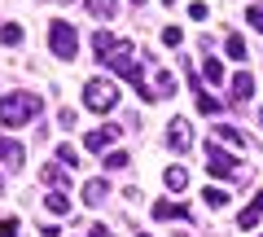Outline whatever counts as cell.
Here are the masks:
<instances>
[{"label": "cell", "mask_w": 263, "mask_h": 237, "mask_svg": "<svg viewBox=\"0 0 263 237\" xmlns=\"http://www.w3.org/2000/svg\"><path fill=\"white\" fill-rule=\"evenodd\" d=\"M62 5H70V0H62Z\"/></svg>", "instance_id": "34"}, {"label": "cell", "mask_w": 263, "mask_h": 237, "mask_svg": "<svg viewBox=\"0 0 263 237\" xmlns=\"http://www.w3.org/2000/svg\"><path fill=\"white\" fill-rule=\"evenodd\" d=\"M114 101H119V88H114L110 79H88L84 84V105L92 114H110Z\"/></svg>", "instance_id": "3"}, {"label": "cell", "mask_w": 263, "mask_h": 237, "mask_svg": "<svg viewBox=\"0 0 263 237\" xmlns=\"http://www.w3.org/2000/svg\"><path fill=\"white\" fill-rule=\"evenodd\" d=\"M167 145H171V150H189V145H193L189 119H171V123H167Z\"/></svg>", "instance_id": "6"}, {"label": "cell", "mask_w": 263, "mask_h": 237, "mask_svg": "<svg viewBox=\"0 0 263 237\" xmlns=\"http://www.w3.org/2000/svg\"><path fill=\"white\" fill-rule=\"evenodd\" d=\"M259 123H263V110H259Z\"/></svg>", "instance_id": "32"}, {"label": "cell", "mask_w": 263, "mask_h": 237, "mask_svg": "<svg viewBox=\"0 0 263 237\" xmlns=\"http://www.w3.org/2000/svg\"><path fill=\"white\" fill-rule=\"evenodd\" d=\"M162 5H176V0H162Z\"/></svg>", "instance_id": "30"}, {"label": "cell", "mask_w": 263, "mask_h": 237, "mask_svg": "<svg viewBox=\"0 0 263 237\" xmlns=\"http://www.w3.org/2000/svg\"><path fill=\"white\" fill-rule=\"evenodd\" d=\"M254 202H259V207H263V189H259V193H254Z\"/></svg>", "instance_id": "29"}, {"label": "cell", "mask_w": 263, "mask_h": 237, "mask_svg": "<svg viewBox=\"0 0 263 237\" xmlns=\"http://www.w3.org/2000/svg\"><path fill=\"white\" fill-rule=\"evenodd\" d=\"M110 193V185L101 180V176H92V180H84V202L88 207H101V198Z\"/></svg>", "instance_id": "9"}, {"label": "cell", "mask_w": 263, "mask_h": 237, "mask_svg": "<svg viewBox=\"0 0 263 237\" xmlns=\"http://www.w3.org/2000/svg\"><path fill=\"white\" fill-rule=\"evenodd\" d=\"M0 189H5V180H0Z\"/></svg>", "instance_id": "33"}, {"label": "cell", "mask_w": 263, "mask_h": 237, "mask_svg": "<svg viewBox=\"0 0 263 237\" xmlns=\"http://www.w3.org/2000/svg\"><path fill=\"white\" fill-rule=\"evenodd\" d=\"M206 171L215 176V180H228V176H237V171H241V162H237L233 154H224L219 145H206Z\"/></svg>", "instance_id": "4"}, {"label": "cell", "mask_w": 263, "mask_h": 237, "mask_svg": "<svg viewBox=\"0 0 263 237\" xmlns=\"http://www.w3.org/2000/svg\"><path fill=\"white\" fill-rule=\"evenodd\" d=\"M44 185L48 189H66V167H53V162H48L44 167Z\"/></svg>", "instance_id": "17"}, {"label": "cell", "mask_w": 263, "mask_h": 237, "mask_svg": "<svg viewBox=\"0 0 263 237\" xmlns=\"http://www.w3.org/2000/svg\"><path fill=\"white\" fill-rule=\"evenodd\" d=\"M202 202H206V207H224L228 193H224V189H202Z\"/></svg>", "instance_id": "23"}, {"label": "cell", "mask_w": 263, "mask_h": 237, "mask_svg": "<svg viewBox=\"0 0 263 237\" xmlns=\"http://www.w3.org/2000/svg\"><path fill=\"white\" fill-rule=\"evenodd\" d=\"M119 44H123V40H114L110 31H97V35H92V53L101 57V62H105V57H110V53H114Z\"/></svg>", "instance_id": "10"}, {"label": "cell", "mask_w": 263, "mask_h": 237, "mask_svg": "<svg viewBox=\"0 0 263 237\" xmlns=\"http://www.w3.org/2000/svg\"><path fill=\"white\" fill-rule=\"evenodd\" d=\"M259 220H263V207H259V202H250V207H246L241 215H237V224H241V228H254Z\"/></svg>", "instance_id": "18"}, {"label": "cell", "mask_w": 263, "mask_h": 237, "mask_svg": "<svg viewBox=\"0 0 263 237\" xmlns=\"http://www.w3.org/2000/svg\"><path fill=\"white\" fill-rule=\"evenodd\" d=\"M40 110H44V101H40L35 93H9V97H0V123H5V127L31 123V119H40Z\"/></svg>", "instance_id": "1"}, {"label": "cell", "mask_w": 263, "mask_h": 237, "mask_svg": "<svg viewBox=\"0 0 263 237\" xmlns=\"http://www.w3.org/2000/svg\"><path fill=\"white\" fill-rule=\"evenodd\" d=\"M246 22H250V27L263 35V5H250V9H246Z\"/></svg>", "instance_id": "24"}, {"label": "cell", "mask_w": 263, "mask_h": 237, "mask_svg": "<svg viewBox=\"0 0 263 237\" xmlns=\"http://www.w3.org/2000/svg\"><path fill=\"white\" fill-rule=\"evenodd\" d=\"M132 5H145V0H132Z\"/></svg>", "instance_id": "31"}, {"label": "cell", "mask_w": 263, "mask_h": 237, "mask_svg": "<svg viewBox=\"0 0 263 237\" xmlns=\"http://www.w3.org/2000/svg\"><path fill=\"white\" fill-rule=\"evenodd\" d=\"M0 237H18V220H0Z\"/></svg>", "instance_id": "27"}, {"label": "cell", "mask_w": 263, "mask_h": 237, "mask_svg": "<svg viewBox=\"0 0 263 237\" xmlns=\"http://www.w3.org/2000/svg\"><path fill=\"white\" fill-rule=\"evenodd\" d=\"M215 136H219L224 145H233V150H246V136L237 132V127H228V123H219V127H215Z\"/></svg>", "instance_id": "12"}, {"label": "cell", "mask_w": 263, "mask_h": 237, "mask_svg": "<svg viewBox=\"0 0 263 237\" xmlns=\"http://www.w3.org/2000/svg\"><path fill=\"white\" fill-rule=\"evenodd\" d=\"M162 180H167L171 193H180V189L189 185V171H184V167H167V176H162Z\"/></svg>", "instance_id": "14"}, {"label": "cell", "mask_w": 263, "mask_h": 237, "mask_svg": "<svg viewBox=\"0 0 263 237\" xmlns=\"http://www.w3.org/2000/svg\"><path fill=\"white\" fill-rule=\"evenodd\" d=\"M0 162H9V167H22V162H27V150H22L13 136H0Z\"/></svg>", "instance_id": "7"}, {"label": "cell", "mask_w": 263, "mask_h": 237, "mask_svg": "<svg viewBox=\"0 0 263 237\" xmlns=\"http://www.w3.org/2000/svg\"><path fill=\"white\" fill-rule=\"evenodd\" d=\"M44 207L53 211V215H66V211H70V202H66V193H62V189H48V198H44Z\"/></svg>", "instance_id": "15"}, {"label": "cell", "mask_w": 263, "mask_h": 237, "mask_svg": "<svg viewBox=\"0 0 263 237\" xmlns=\"http://www.w3.org/2000/svg\"><path fill=\"white\" fill-rule=\"evenodd\" d=\"M228 93H233V101H250V93H254V75L237 70V75H233V84H228Z\"/></svg>", "instance_id": "8"}, {"label": "cell", "mask_w": 263, "mask_h": 237, "mask_svg": "<svg viewBox=\"0 0 263 237\" xmlns=\"http://www.w3.org/2000/svg\"><path fill=\"white\" fill-rule=\"evenodd\" d=\"M88 237H110V228H105V224H92V233H88Z\"/></svg>", "instance_id": "28"}, {"label": "cell", "mask_w": 263, "mask_h": 237, "mask_svg": "<svg viewBox=\"0 0 263 237\" xmlns=\"http://www.w3.org/2000/svg\"><path fill=\"white\" fill-rule=\"evenodd\" d=\"M154 93H158V97H171V93H176V79H171L167 70H158V79H154Z\"/></svg>", "instance_id": "20"}, {"label": "cell", "mask_w": 263, "mask_h": 237, "mask_svg": "<svg viewBox=\"0 0 263 237\" xmlns=\"http://www.w3.org/2000/svg\"><path fill=\"white\" fill-rule=\"evenodd\" d=\"M114 141H119V127H114V123H105V127H97V132H88V136H84L88 154H105Z\"/></svg>", "instance_id": "5"}, {"label": "cell", "mask_w": 263, "mask_h": 237, "mask_svg": "<svg viewBox=\"0 0 263 237\" xmlns=\"http://www.w3.org/2000/svg\"><path fill=\"white\" fill-rule=\"evenodd\" d=\"M180 40H184V31H180V27H167V31H162V44H167V48H180Z\"/></svg>", "instance_id": "25"}, {"label": "cell", "mask_w": 263, "mask_h": 237, "mask_svg": "<svg viewBox=\"0 0 263 237\" xmlns=\"http://www.w3.org/2000/svg\"><path fill=\"white\" fill-rule=\"evenodd\" d=\"M224 44H228V57H233V62H241V57H246V40L237 35V31H233L228 40H224Z\"/></svg>", "instance_id": "21"}, {"label": "cell", "mask_w": 263, "mask_h": 237, "mask_svg": "<svg viewBox=\"0 0 263 237\" xmlns=\"http://www.w3.org/2000/svg\"><path fill=\"white\" fill-rule=\"evenodd\" d=\"M259 237H263V233H259Z\"/></svg>", "instance_id": "35"}, {"label": "cell", "mask_w": 263, "mask_h": 237, "mask_svg": "<svg viewBox=\"0 0 263 237\" xmlns=\"http://www.w3.org/2000/svg\"><path fill=\"white\" fill-rule=\"evenodd\" d=\"M88 13L92 18H114V0H88Z\"/></svg>", "instance_id": "19"}, {"label": "cell", "mask_w": 263, "mask_h": 237, "mask_svg": "<svg viewBox=\"0 0 263 237\" xmlns=\"http://www.w3.org/2000/svg\"><path fill=\"white\" fill-rule=\"evenodd\" d=\"M154 215L158 220H189V207H180V202H154Z\"/></svg>", "instance_id": "11"}, {"label": "cell", "mask_w": 263, "mask_h": 237, "mask_svg": "<svg viewBox=\"0 0 263 237\" xmlns=\"http://www.w3.org/2000/svg\"><path fill=\"white\" fill-rule=\"evenodd\" d=\"M105 167H110V171H123V167H127V154H105Z\"/></svg>", "instance_id": "26"}, {"label": "cell", "mask_w": 263, "mask_h": 237, "mask_svg": "<svg viewBox=\"0 0 263 237\" xmlns=\"http://www.w3.org/2000/svg\"><path fill=\"white\" fill-rule=\"evenodd\" d=\"M57 162H62V167H75V162H79V150H75V145H57Z\"/></svg>", "instance_id": "22"}, {"label": "cell", "mask_w": 263, "mask_h": 237, "mask_svg": "<svg viewBox=\"0 0 263 237\" xmlns=\"http://www.w3.org/2000/svg\"><path fill=\"white\" fill-rule=\"evenodd\" d=\"M22 40H27V31H22L18 22H5V27H0V44L13 48V44H22Z\"/></svg>", "instance_id": "13"}, {"label": "cell", "mask_w": 263, "mask_h": 237, "mask_svg": "<svg viewBox=\"0 0 263 237\" xmlns=\"http://www.w3.org/2000/svg\"><path fill=\"white\" fill-rule=\"evenodd\" d=\"M202 79H206V84H224V66H219L215 57H206V62H202Z\"/></svg>", "instance_id": "16"}, {"label": "cell", "mask_w": 263, "mask_h": 237, "mask_svg": "<svg viewBox=\"0 0 263 237\" xmlns=\"http://www.w3.org/2000/svg\"><path fill=\"white\" fill-rule=\"evenodd\" d=\"M48 48H53V57L57 62H75V53H79V35H75V27L70 22H48Z\"/></svg>", "instance_id": "2"}]
</instances>
